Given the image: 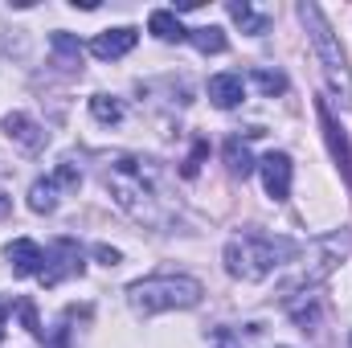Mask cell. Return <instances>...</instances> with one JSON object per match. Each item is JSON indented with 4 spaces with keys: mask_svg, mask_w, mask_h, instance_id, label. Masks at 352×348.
<instances>
[{
    "mask_svg": "<svg viewBox=\"0 0 352 348\" xmlns=\"http://www.w3.org/2000/svg\"><path fill=\"white\" fill-rule=\"evenodd\" d=\"M90 115L111 127V123L123 119V107H119V98H111V94H94V98H90Z\"/></svg>",
    "mask_w": 352,
    "mask_h": 348,
    "instance_id": "ac0fdd59",
    "label": "cell"
},
{
    "mask_svg": "<svg viewBox=\"0 0 352 348\" xmlns=\"http://www.w3.org/2000/svg\"><path fill=\"white\" fill-rule=\"evenodd\" d=\"M230 17L242 25V33H266L270 29V21H266L263 12L250 8V0H230Z\"/></svg>",
    "mask_w": 352,
    "mask_h": 348,
    "instance_id": "4fadbf2b",
    "label": "cell"
},
{
    "mask_svg": "<svg viewBox=\"0 0 352 348\" xmlns=\"http://www.w3.org/2000/svg\"><path fill=\"white\" fill-rule=\"evenodd\" d=\"M205 295V287L188 274H152L127 287V303L140 316H160V312H184L197 307Z\"/></svg>",
    "mask_w": 352,
    "mask_h": 348,
    "instance_id": "3957f363",
    "label": "cell"
},
{
    "mask_svg": "<svg viewBox=\"0 0 352 348\" xmlns=\"http://www.w3.org/2000/svg\"><path fill=\"white\" fill-rule=\"evenodd\" d=\"M94 259L102 262V266H115V262H119V250H111V246H94Z\"/></svg>",
    "mask_w": 352,
    "mask_h": 348,
    "instance_id": "44dd1931",
    "label": "cell"
},
{
    "mask_svg": "<svg viewBox=\"0 0 352 348\" xmlns=\"http://www.w3.org/2000/svg\"><path fill=\"white\" fill-rule=\"evenodd\" d=\"M135 29L131 25H119V29H107V33H98L94 41H90V54L94 58H102V62H115V58H123V54H131L135 50Z\"/></svg>",
    "mask_w": 352,
    "mask_h": 348,
    "instance_id": "ba28073f",
    "label": "cell"
},
{
    "mask_svg": "<svg viewBox=\"0 0 352 348\" xmlns=\"http://www.w3.org/2000/svg\"><path fill=\"white\" fill-rule=\"evenodd\" d=\"M316 115H320V123H324V140H328V152H332L336 168L344 173V184L352 188V148H349V135H344V127L336 123V115L328 111V102H316Z\"/></svg>",
    "mask_w": 352,
    "mask_h": 348,
    "instance_id": "8992f818",
    "label": "cell"
},
{
    "mask_svg": "<svg viewBox=\"0 0 352 348\" xmlns=\"http://www.w3.org/2000/svg\"><path fill=\"white\" fill-rule=\"evenodd\" d=\"M4 324H8V307L0 303V340H4Z\"/></svg>",
    "mask_w": 352,
    "mask_h": 348,
    "instance_id": "603a6c76",
    "label": "cell"
},
{
    "mask_svg": "<svg viewBox=\"0 0 352 348\" xmlns=\"http://www.w3.org/2000/svg\"><path fill=\"white\" fill-rule=\"evenodd\" d=\"M242 94H246L242 74H213V78H209V98H213V107H221V111L238 107Z\"/></svg>",
    "mask_w": 352,
    "mask_h": 348,
    "instance_id": "8fae6325",
    "label": "cell"
},
{
    "mask_svg": "<svg viewBox=\"0 0 352 348\" xmlns=\"http://www.w3.org/2000/svg\"><path fill=\"white\" fill-rule=\"evenodd\" d=\"M188 41L201 50V54H221L226 50V33L217 25H201V29H188Z\"/></svg>",
    "mask_w": 352,
    "mask_h": 348,
    "instance_id": "2e32d148",
    "label": "cell"
},
{
    "mask_svg": "<svg viewBox=\"0 0 352 348\" xmlns=\"http://www.w3.org/2000/svg\"><path fill=\"white\" fill-rule=\"evenodd\" d=\"M148 29H152L160 41H184V37H188V29L180 25V17L168 12V8H156V12L148 17Z\"/></svg>",
    "mask_w": 352,
    "mask_h": 348,
    "instance_id": "7c38bea8",
    "label": "cell"
},
{
    "mask_svg": "<svg viewBox=\"0 0 352 348\" xmlns=\"http://www.w3.org/2000/svg\"><path fill=\"white\" fill-rule=\"evenodd\" d=\"M299 250H295V242H287V238H266L258 230H242V234H234L230 242H226V270L234 274V279H242V283H263L266 274L274 270V266H283L287 259H295Z\"/></svg>",
    "mask_w": 352,
    "mask_h": 348,
    "instance_id": "7a4b0ae2",
    "label": "cell"
},
{
    "mask_svg": "<svg viewBox=\"0 0 352 348\" xmlns=\"http://www.w3.org/2000/svg\"><path fill=\"white\" fill-rule=\"evenodd\" d=\"M258 173H263V184H266V197L270 201H287L291 197V176H295V164L287 152H266L258 160Z\"/></svg>",
    "mask_w": 352,
    "mask_h": 348,
    "instance_id": "52a82bcc",
    "label": "cell"
},
{
    "mask_svg": "<svg viewBox=\"0 0 352 348\" xmlns=\"http://www.w3.org/2000/svg\"><path fill=\"white\" fill-rule=\"evenodd\" d=\"M299 21H303L307 33H311V45H316L320 70H324V78H328L332 94H336L344 107H352V70H349V58H344L340 37H336L332 25H328V17L320 12V4H299Z\"/></svg>",
    "mask_w": 352,
    "mask_h": 348,
    "instance_id": "277c9868",
    "label": "cell"
},
{
    "mask_svg": "<svg viewBox=\"0 0 352 348\" xmlns=\"http://www.w3.org/2000/svg\"><path fill=\"white\" fill-rule=\"evenodd\" d=\"M29 209L33 213H54L58 209V184H54V176H45V180H37L29 188Z\"/></svg>",
    "mask_w": 352,
    "mask_h": 348,
    "instance_id": "9a60e30c",
    "label": "cell"
},
{
    "mask_svg": "<svg viewBox=\"0 0 352 348\" xmlns=\"http://www.w3.org/2000/svg\"><path fill=\"white\" fill-rule=\"evenodd\" d=\"M4 135H8L16 148H25V152H37V148L45 144V131H41V127H37V119H29L25 111L4 115Z\"/></svg>",
    "mask_w": 352,
    "mask_h": 348,
    "instance_id": "9c48e42d",
    "label": "cell"
},
{
    "mask_svg": "<svg viewBox=\"0 0 352 348\" xmlns=\"http://www.w3.org/2000/svg\"><path fill=\"white\" fill-rule=\"evenodd\" d=\"M226 164H230V173L242 176V180L258 168V164H254V156H250V148H246L242 140H226Z\"/></svg>",
    "mask_w": 352,
    "mask_h": 348,
    "instance_id": "5bb4252c",
    "label": "cell"
},
{
    "mask_svg": "<svg viewBox=\"0 0 352 348\" xmlns=\"http://www.w3.org/2000/svg\"><path fill=\"white\" fill-rule=\"evenodd\" d=\"M54 184H58V188H70V193H74V188L82 184V173H78V164L62 160V164H58V173H54Z\"/></svg>",
    "mask_w": 352,
    "mask_h": 348,
    "instance_id": "ffe728a7",
    "label": "cell"
},
{
    "mask_svg": "<svg viewBox=\"0 0 352 348\" xmlns=\"http://www.w3.org/2000/svg\"><path fill=\"white\" fill-rule=\"evenodd\" d=\"M213 348H242V345H238V336H234V332H226V328H221V332L213 336Z\"/></svg>",
    "mask_w": 352,
    "mask_h": 348,
    "instance_id": "7402d4cb",
    "label": "cell"
},
{
    "mask_svg": "<svg viewBox=\"0 0 352 348\" xmlns=\"http://www.w3.org/2000/svg\"><path fill=\"white\" fill-rule=\"evenodd\" d=\"M4 259L12 262L16 274H41V270H45V250H41L33 238H16V242H8V246H4Z\"/></svg>",
    "mask_w": 352,
    "mask_h": 348,
    "instance_id": "30bf717a",
    "label": "cell"
},
{
    "mask_svg": "<svg viewBox=\"0 0 352 348\" xmlns=\"http://www.w3.org/2000/svg\"><path fill=\"white\" fill-rule=\"evenodd\" d=\"M102 184L115 197V205L135 217L140 226H160L164 221V173L156 160L144 156H115L102 168Z\"/></svg>",
    "mask_w": 352,
    "mask_h": 348,
    "instance_id": "6da1fadb",
    "label": "cell"
},
{
    "mask_svg": "<svg viewBox=\"0 0 352 348\" xmlns=\"http://www.w3.org/2000/svg\"><path fill=\"white\" fill-rule=\"evenodd\" d=\"M349 348H352V336H349Z\"/></svg>",
    "mask_w": 352,
    "mask_h": 348,
    "instance_id": "cb8c5ba5",
    "label": "cell"
},
{
    "mask_svg": "<svg viewBox=\"0 0 352 348\" xmlns=\"http://www.w3.org/2000/svg\"><path fill=\"white\" fill-rule=\"evenodd\" d=\"M254 87L263 90V94H283L287 90V78L278 70H254Z\"/></svg>",
    "mask_w": 352,
    "mask_h": 348,
    "instance_id": "d6986e66",
    "label": "cell"
},
{
    "mask_svg": "<svg viewBox=\"0 0 352 348\" xmlns=\"http://www.w3.org/2000/svg\"><path fill=\"white\" fill-rule=\"evenodd\" d=\"M349 246H352V238L349 234H332V238H324V242H316L311 246V262H303L278 291H283V299H291V295H307L316 283H324L332 270H336V262L349 254Z\"/></svg>",
    "mask_w": 352,
    "mask_h": 348,
    "instance_id": "5b68a950",
    "label": "cell"
},
{
    "mask_svg": "<svg viewBox=\"0 0 352 348\" xmlns=\"http://www.w3.org/2000/svg\"><path fill=\"white\" fill-rule=\"evenodd\" d=\"M50 45H54V54H58L62 66H78V62H82V41H78V37H70V33H54Z\"/></svg>",
    "mask_w": 352,
    "mask_h": 348,
    "instance_id": "e0dca14e",
    "label": "cell"
}]
</instances>
